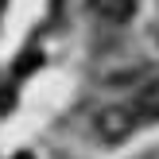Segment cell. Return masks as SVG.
<instances>
[{
	"mask_svg": "<svg viewBox=\"0 0 159 159\" xmlns=\"http://www.w3.org/2000/svg\"><path fill=\"white\" fill-rule=\"evenodd\" d=\"M136 113H132V105H105L97 109V116H93V128H97V136L105 140V144H120V140H128L132 132H136Z\"/></svg>",
	"mask_w": 159,
	"mask_h": 159,
	"instance_id": "6da1fadb",
	"label": "cell"
},
{
	"mask_svg": "<svg viewBox=\"0 0 159 159\" xmlns=\"http://www.w3.org/2000/svg\"><path fill=\"white\" fill-rule=\"evenodd\" d=\"M132 113H136V120H159V78L144 82V89L132 101Z\"/></svg>",
	"mask_w": 159,
	"mask_h": 159,
	"instance_id": "7a4b0ae2",
	"label": "cell"
},
{
	"mask_svg": "<svg viewBox=\"0 0 159 159\" xmlns=\"http://www.w3.org/2000/svg\"><path fill=\"white\" fill-rule=\"evenodd\" d=\"M89 8L109 23H128L136 16V0H89Z\"/></svg>",
	"mask_w": 159,
	"mask_h": 159,
	"instance_id": "3957f363",
	"label": "cell"
},
{
	"mask_svg": "<svg viewBox=\"0 0 159 159\" xmlns=\"http://www.w3.org/2000/svg\"><path fill=\"white\" fill-rule=\"evenodd\" d=\"M35 66H39V54H35V51H27L20 62H16V74H27V70H35Z\"/></svg>",
	"mask_w": 159,
	"mask_h": 159,
	"instance_id": "277c9868",
	"label": "cell"
},
{
	"mask_svg": "<svg viewBox=\"0 0 159 159\" xmlns=\"http://www.w3.org/2000/svg\"><path fill=\"white\" fill-rule=\"evenodd\" d=\"M12 159H35V155H31V152H20V155H12Z\"/></svg>",
	"mask_w": 159,
	"mask_h": 159,
	"instance_id": "5b68a950",
	"label": "cell"
},
{
	"mask_svg": "<svg viewBox=\"0 0 159 159\" xmlns=\"http://www.w3.org/2000/svg\"><path fill=\"white\" fill-rule=\"evenodd\" d=\"M0 12H4V0H0Z\"/></svg>",
	"mask_w": 159,
	"mask_h": 159,
	"instance_id": "8992f818",
	"label": "cell"
}]
</instances>
